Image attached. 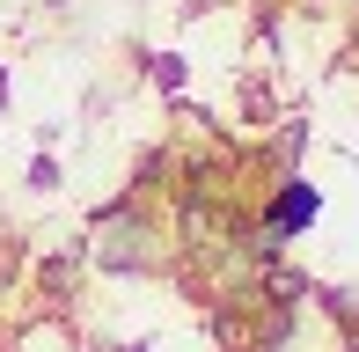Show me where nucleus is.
<instances>
[{
  "label": "nucleus",
  "mask_w": 359,
  "mask_h": 352,
  "mask_svg": "<svg viewBox=\"0 0 359 352\" xmlns=\"http://www.w3.org/2000/svg\"><path fill=\"white\" fill-rule=\"evenodd\" d=\"M125 352H147V345H125Z\"/></svg>",
  "instance_id": "obj_5"
},
{
  "label": "nucleus",
  "mask_w": 359,
  "mask_h": 352,
  "mask_svg": "<svg viewBox=\"0 0 359 352\" xmlns=\"http://www.w3.org/2000/svg\"><path fill=\"white\" fill-rule=\"evenodd\" d=\"M0 110H8V74H0Z\"/></svg>",
  "instance_id": "obj_4"
},
{
  "label": "nucleus",
  "mask_w": 359,
  "mask_h": 352,
  "mask_svg": "<svg viewBox=\"0 0 359 352\" xmlns=\"http://www.w3.org/2000/svg\"><path fill=\"white\" fill-rule=\"evenodd\" d=\"M147 74H154V88H169V95H176V88H184V74H191V67H184L176 52H154V59H147Z\"/></svg>",
  "instance_id": "obj_2"
},
{
  "label": "nucleus",
  "mask_w": 359,
  "mask_h": 352,
  "mask_svg": "<svg viewBox=\"0 0 359 352\" xmlns=\"http://www.w3.org/2000/svg\"><path fill=\"white\" fill-rule=\"evenodd\" d=\"M29 184H37V191L59 184V162H52V154H37V162H29Z\"/></svg>",
  "instance_id": "obj_3"
},
{
  "label": "nucleus",
  "mask_w": 359,
  "mask_h": 352,
  "mask_svg": "<svg viewBox=\"0 0 359 352\" xmlns=\"http://www.w3.org/2000/svg\"><path fill=\"white\" fill-rule=\"evenodd\" d=\"M352 352H359V345H352Z\"/></svg>",
  "instance_id": "obj_6"
},
{
  "label": "nucleus",
  "mask_w": 359,
  "mask_h": 352,
  "mask_svg": "<svg viewBox=\"0 0 359 352\" xmlns=\"http://www.w3.org/2000/svg\"><path fill=\"white\" fill-rule=\"evenodd\" d=\"M323 213V191L308 184V176H286L279 191H271V213H264V235L271 243H286V235H308Z\"/></svg>",
  "instance_id": "obj_1"
}]
</instances>
